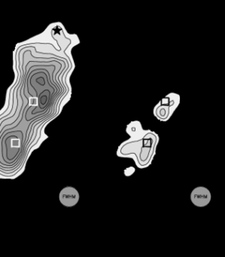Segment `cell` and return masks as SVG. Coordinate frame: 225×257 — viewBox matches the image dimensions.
Here are the masks:
<instances>
[{
  "mask_svg": "<svg viewBox=\"0 0 225 257\" xmlns=\"http://www.w3.org/2000/svg\"><path fill=\"white\" fill-rule=\"evenodd\" d=\"M190 201L193 205L198 207H204L209 204L211 199L210 191L204 186H198L192 190Z\"/></svg>",
  "mask_w": 225,
  "mask_h": 257,
  "instance_id": "1",
  "label": "cell"
},
{
  "mask_svg": "<svg viewBox=\"0 0 225 257\" xmlns=\"http://www.w3.org/2000/svg\"><path fill=\"white\" fill-rule=\"evenodd\" d=\"M79 199H80V195L79 191L73 186L64 187L60 192V201L65 207H74L79 203Z\"/></svg>",
  "mask_w": 225,
  "mask_h": 257,
  "instance_id": "2",
  "label": "cell"
},
{
  "mask_svg": "<svg viewBox=\"0 0 225 257\" xmlns=\"http://www.w3.org/2000/svg\"><path fill=\"white\" fill-rule=\"evenodd\" d=\"M142 125L139 121H133L129 124L127 127V132L131 137H136L139 132H142Z\"/></svg>",
  "mask_w": 225,
  "mask_h": 257,
  "instance_id": "3",
  "label": "cell"
},
{
  "mask_svg": "<svg viewBox=\"0 0 225 257\" xmlns=\"http://www.w3.org/2000/svg\"><path fill=\"white\" fill-rule=\"evenodd\" d=\"M135 172V168H133V167H130V168H127V169L124 170V174H125L127 177H130L132 174H134Z\"/></svg>",
  "mask_w": 225,
  "mask_h": 257,
  "instance_id": "4",
  "label": "cell"
}]
</instances>
